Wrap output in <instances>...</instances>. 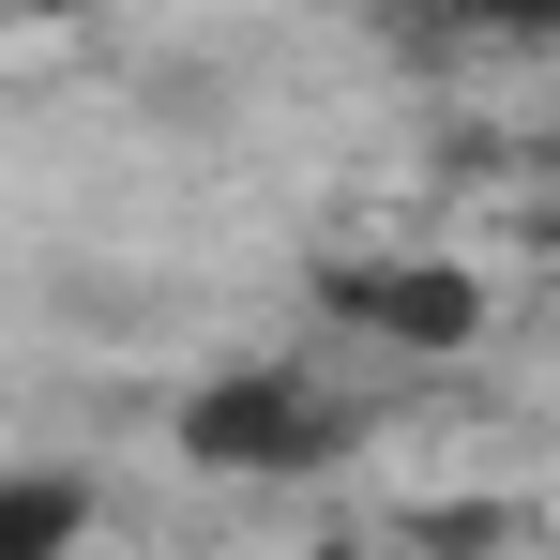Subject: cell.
Here are the masks:
<instances>
[{"mask_svg": "<svg viewBox=\"0 0 560 560\" xmlns=\"http://www.w3.org/2000/svg\"><path fill=\"white\" fill-rule=\"evenodd\" d=\"M318 318H334L349 349H378V364H469V349L500 334V288H485V258H455V243H378V258H334V273H318Z\"/></svg>", "mask_w": 560, "mask_h": 560, "instance_id": "cell-1", "label": "cell"}, {"mask_svg": "<svg viewBox=\"0 0 560 560\" xmlns=\"http://www.w3.org/2000/svg\"><path fill=\"white\" fill-rule=\"evenodd\" d=\"M183 455L212 485H303L349 455V409L318 394V364H212L183 394Z\"/></svg>", "mask_w": 560, "mask_h": 560, "instance_id": "cell-2", "label": "cell"}, {"mask_svg": "<svg viewBox=\"0 0 560 560\" xmlns=\"http://www.w3.org/2000/svg\"><path fill=\"white\" fill-rule=\"evenodd\" d=\"M515 546H530V500H500V485H440L394 515V560H515Z\"/></svg>", "mask_w": 560, "mask_h": 560, "instance_id": "cell-3", "label": "cell"}, {"mask_svg": "<svg viewBox=\"0 0 560 560\" xmlns=\"http://www.w3.org/2000/svg\"><path fill=\"white\" fill-rule=\"evenodd\" d=\"M92 546V485L77 469H0V560H77Z\"/></svg>", "mask_w": 560, "mask_h": 560, "instance_id": "cell-4", "label": "cell"}]
</instances>
